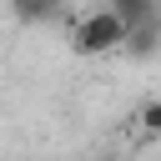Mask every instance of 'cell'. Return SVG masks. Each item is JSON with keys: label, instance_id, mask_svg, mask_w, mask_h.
<instances>
[{"label": "cell", "instance_id": "cell-1", "mask_svg": "<svg viewBox=\"0 0 161 161\" xmlns=\"http://www.w3.org/2000/svg\"><path fill=\"white\" fill-rule=\"evenodd\" d=\"M121 45H126V20H121L111 5L86 10V15L75 20V30H70V50H75V55H86V60L111 55V50H121Z\"/></svg>", "mask_w": 161, "mask_h": 161}, {"label": "cell", "instance_id": "cell-2", "mask_svg": "<svg viewBox=\"0 0 161 161\" xmlns=\"http://www.w3.org/2000/svg\"><path fill=\"white\" fill-rule=\"evenodd\" d=\"M106 5L126 20V35L141 30V25H156V20H161V5H156V0H106Z\"/></svg>", "mask_w": 161, "mask_h": 161}, {"label": "cell", "instance_id": "cell-3", "mask_svg": "<svg viewBox=\"0 0 161 161\" xmlns=\"http://www.w3.org/2000/svg\"><path fill=\"white\" fill-rule=\"evenodd\" d=\"M121 50H126V55H136V60L156 55V50H161V20H156V25H141V30H131Z\"/></svg>", "mask_w": 161, "mask_h": 161}, {"label": "cell", "instance_id": "cell-4", "mask_svg": "<svg viewBox=\"0 0 161 161\" xmlns=\"http://www.w3.org/2000/svg\"><path fill=\"white\" fill-rule=\"evenodd\" d=\"M15 15L20 20H50L55 15V0H15Z\"/></svg>", "mask_w": 161, "mask_h": 161}, {"label": "cell", "instance_id": "cell-5", "mask_svg": "<svg viewBox=\"0 0 161 161\" xmlns=\"http://www.w3.org/2000/svg\"><path fill=\"white\" fill-rule=\"evenodd\" d=\"M141 131L146 136H161V101H146L141 106Z\"/></svg>", "mask_w": 161, "mask_h": 161}]
</instances>
